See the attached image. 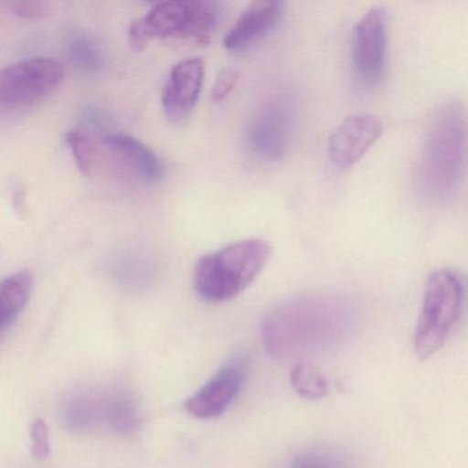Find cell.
I'll list each match as a JSON object with an SVG mask.
<instances>
[{
  "instance_id": "cell-13",
  "label": "cell",
  "mask_w": 468,
  "mask_h": 468,
  "mask_svg": "<svg viewBox=\"0 0 468 468\" xmlns=\"http://www.w3.org/2000/svg\"><path fill=\"white\" fill-rule=\"evenodd\" d=\"M109 154L120 168L144 185H157L165 174L163 161L146 144L125 133H111L103 139Z\"/></svg>"
},
{
  "instance_id": "cell-19",
  "label": "cell",
  "mask_w": 468,
  "mask_h": 468,
  "mask_svg": "<svg viewBox=\"0 0 468 468\" xmlns=\"http://www.w3.org/2000/svg\"><path fill=\"white\" fill-rule=\"evenodd\" d=\"M68 146L75 158L76 165L84 175H90L95 165V144L84 131H69L67 135Z\"/></svg>"
},
{
  "instance_id": "cell-1",
  "label": "cell",
  "mask_w": 468,
  "mask_h": 468,
  "mask_svg": "<svg viewBox=\"0 0 468 468\" xmlns=\"http://www.w3.org/2000/svg\"><path fill=\"white\" fill-rule=\"evenodd\" d=\"M358 324L357 305L338 294H311L276 306L262 323V344L273 358L330 352L346 344Z\"/></svg>"
},
{
  "instance_id": "cell-16",
  "label": "cell",
  "mask_w": 468,
  "mask_h": 468,
  "mask_svg": "<svg viewBox=\"0 0 468 468\" xmlns=\"http://www.w3.org/2000/svg\"><path fill=\"white\" fill-rule=\"evenodd\" d=\"M292 386L301 397L323 399L330 390L328 380L309 364L301 363L292 371Z\"/></svg>"
},
{
  "instance_id": "cell-18",
  "label": "cell",
  "mask_w": 468,
  "mask_h": 468,
  "mask_svg": "<svg viewBox=\"0 0 468 468\" xmlns=\"http://www.w3.org/2000/svg\"><path fill=\"white\" fill-rule=\"evenodd\" d=\"M70 59L81 69L97 70L102 64L100 48L90 37L75 35L68 45Z\"/></svg>"
},
{
  "instance_id": "cell-12",
  "label": "cell",
  "mask_w": 468,
  "mask_h": 468,
  "mask_svg": "<svg viewBox=\"0 0 468 468\" xmlns=\"http://www.w3.org/2000/svg\"><path fill=\"white\" fill-rule=\"evenodd\" d=\"M205 61L188 58L172 68L163 92V109L166 119L175 124L186 122L201 97L205 80Z\"/></svg>"
},
{
  "instance_id": "cell-9",
  "label": "cell",
  "mask_w": 468,
  "mask_h": 468,
  "mask_svg": "<svg viewBox=\"0 0 468 468\" xmlns=\"http://www.w3.org/2000/svg\"><path fill=\"white\" fill-rule=\"evenodd\" d=\"M388 13L383 7L367 12L353 29L352 65L356 79L366 89L377 87L386 70Z\"/></svg>"
},
{
  "instance_id": "cell-7",
  "label": "cell",
  "mask_w": 468,
  "mask_h": 468,
  "mask_svg": "<svg viewBox=\"0 0 468 468\" xmlns=\"http://www.w3.org/2000/svg\"><path fill=\"white\" fill-rule=\"evenodd\" d=\"M298 122V105L290 92H275L262 101L246 128V144L256 157L278 161L292 144Z\"/></svg>"
},
{
  "instance_id": "cell-15",
  "label": "cell",
  "mask_w": 468,
  "mask_h": 468,
  "mask_svg": "<svg viewBox=\"0 0 468 468\" xmlns=\"http://www.w3.org/2000/svg\"><path fill=\"white\" fill-rule=\"evenodd\" d=\"M34 289V279L28 271L13 273L0 282V331L17 319L24 311Z\"/></svg>"
},
{
  "instance_id": "cell-11",
  "label": "cell",
  "mask_w": 468,
  "mask_h": 468,
  "mask_svg": "<svg viewBox=\"0 0 468 468\" xmlns=\"http://www.w3.org/2000/svg\"><path fill=\"white\" fill-rule=\"evenodd\" d=\"M383 122L375 114L360 113L345 119L328 138L327 153L336 168L347 169L379 141Z\"/></svg>"
},
{
  "instance_id": "cell-3",
  "label": "cell",
  "mask_w": 468,
  "mask_h": 468,
  "mask_svg": "<svg viewBox=\"0 0 468 468\" xmlns=\"http://www.w3.org/2000/svg\"><path fill=\"white\" fill-rule=\"evenodd\" d=\"M271 256L272 246L259 238L229 243L199 260L194 289L207 303H226L256 281Z\"/></svg>"
},
{
  "instance_id": "cell-21",
  "label": "cell",
  "mask_w": 468,
  "mask_h": 468,
  "mask_svg": "<svg viewBox=\"0 0 468 468\" xmlns=\"http://www.w3.org/2000/svg\"><path fill=\"white\" fill-rule=\"evenodd\" d=\"M32 454L37 459H48L51 452L50 432L45 421L35 420L31 426Z\"/></svg>"
},
{
  "instance_id": "cell-14",
  "label": "cell",
  "mask_w": 468,
  "mask_h": 468,
  "mask_svg": "<svg viewBox=\"0 0 468 468\" xmlns=\"http://www.w3.org/2000/svg\"><path fill=\"white\" fill-rule=\"evenodd\" d=\"M284 4L276 0H257L249 5L223 39L229 51H243L267 37L281 20Z\"/></svg>"
},
{
  "instance_id": "cell-10",
  "label": "cell",
  "mask_w": 468,
  "mask_h": 468,
  "mask_svg": "<svg viewBox=\"0 0 468 468\" xmlns=\"http://www.w3.org/2000/svg\"><path fill=\"white\" fill-rule=\"evenodd\" d=\"M249 368L248 353L238 350L197 393L186 399V410L199 420L223 415L242 391Z\"/></svg>"
},
{
  "instance_id": "cell-4",
  "label": "cell",
  "mask_w": 468,
  "mask_h": 468,
  "mask_svg": "<svg viewBox=\"0 0 468 468\" xmlns=\"http://www.w3.org/2000/svg\"><path fill=\"white\" fill-rule=\"evenodd\" d=\"M226 5L213 0H174L157 4L128 32V42L142 51L154 39L207 43L224 15Z\"/></svg>"
},
{
  "instance_id": "cell-5",
  "label": "cell",
  "mask_w": 468,
  "mask_h": 468,
  "mask_svg": "<svg viewBox=\"0 0 468 468\" xmlns=\"http://www.w3.org/2000/svg\"><path fill=\"white\" fill-rule=\"evenodd\" d=\"M464 300V279L457 271L441 268L429 276L413 334L419 357L429 358L443 346L462 317Z\"/></svg>"
},
{
  "instance_id": "cell-22",
  "label": "cell",
  "mask_w": 468,
  "mask_h": 468,
  "mask_svg": "<svg viewBox=\"0 0 468 468\" xmlns=\"http://www.w3.org/2000/svg\"><path fill=\"white\" fill-rule=\"evenodd\" d=\"M238 80H239V72L238 70L231 69V68L221 70L218 78H216L215 83H213L212 100L215 102H221V101L227 100L229 94L234 91Z\"/></svg>"
},
{
  "instance_id": "cell-6",
  "label": "cell",
  "mask_w": 468,
  "mask_h": 468,
  "mask_svg": "<svg viewBox=\"0 0 468 468\" xmlns=\"http://www.w3.org/2000/svg\"><path fill=\"white\" fill-rule=\"evenodd\" d=\"M65 426L72 432L109 430L130 435L141 426V408L125 388H89L73 394L62 410Z\"/></svg>"
},
{
  "instance_id": "cell-20",
  "label": "cell",
  "mask_w": 468,
  "mask_h": 468,
  "mask_svg": "<svg viewBox=\"0 0 468 468\" xmlns=\"http://www.w3.org/2000/svg\"><path fill=\"white\" fill-rule=\"evenodd\" d=\"M10 10L18 17L26 20H42L48 17L51 13L50 5L39 0H20V2H10Z\"/></svg>"
},
{
  "instance_id": "cell-2",
  "label": "cell",
  "mask_w": 468,
  "mask_h": 468,
  "mask_svg": "<svg viewBox=\"0 0 468 468\" xmlns=\"http://www.w3.org/2000/svg\"><path fill=\"white\" fill-rule=\"evenodd\" d=\"M467 119L462 103H443L434 113L421 153L419 183L434 204L454 198L464 182Z\"/></svg>"
},
{
  "instance_id": "cell-17",
  "label": "cell",
  "mask_w": 468,
  "mask_h": 468,
  "mask_svg": "<svg viewBox=\"0 0 468 468\" xmlns=\"http://www.w3.org/2000/svg\"><path fill=\"white\" fill-rule=\"evenodd\" d=\"M290 468H355V464L341 452L317 449L295 457Z\"/></svg>"
},
{
  "instance_id": "cell-8",
  "label": "cell",
  "mask_w": 468,
  "mask_h": 468,
  "mask_svg": "<svg viewBox=\"0 0 468 468\" xmlns=\"http://www.w3.org/2000/svg\"><path fill=\"white\" fill-rule=\"evenodd\" d=\"M56 59L31 58L0 69V113L23 111L53 94L64 80Z\"/></svg>"
}]
</instances>
